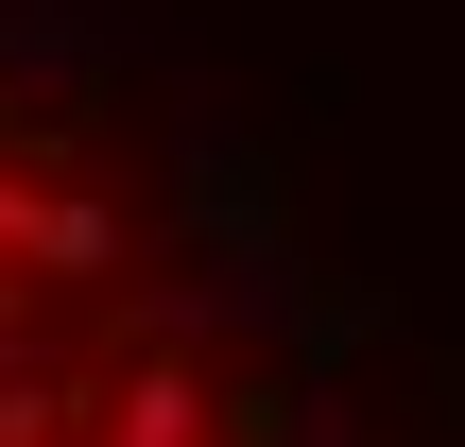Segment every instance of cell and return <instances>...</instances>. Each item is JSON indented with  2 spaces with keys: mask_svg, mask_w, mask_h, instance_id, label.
I'll return each instance as SVG.
<instances>
[{
  "mask_svg": "<svg viewBox=\"0 0 465 447\" xmlns=\"http://www.w3.org/2000/svg\"><path fill=\"white\" fill-rule=\"evenodd\" d=\"M224 293H121V207L52 189L35 103H0V447H293L190 345Z\"/></svg>",
  "mask_w": 465,
  "mask_h": 447,
  "instance_id": "cell-1",
  "label": "cell"
}]
</instances>
